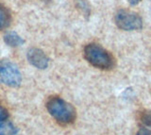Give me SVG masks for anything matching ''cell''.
Instances as JSON below:
<instances>
[{
    "instance_id": "obj_1",
    "label": "cell",
    "mask_w": 151,
    "mask_h": 135,
    "mask_svg": "<svg viewBox=\"0 0 151 135\" xmlns=\"http://www.w3.org/2000/svg\"><path fill=\"white\" fill-rule=\"evenodd\" d=\"M46 108L48 113L63 125L73 123L77 116L74 107L59 96H50L46 101Z\"/></svg>"
},
{
    "instance_id": "obj_2",
    "label": "cell",
    "mask_w": 151,
    "mask_h": 135,
    "mask_svg": "<svg viewBox=\"0 0 151 135\" xmlns=\"http://www.w3.org/2000/svg\"><path fill=\"white\" fill-rule=\"evenodd\" d=\"M84 57L93 66L102 70H110L114 66V58L100 45L89 44L84 47Z\"/></svg>"
},
{
    "instance_id": "obj_3",
    "label": "cell",
    "mask_w": 151,
    "mask_h": 135,
    "mask_svg": "<svg viewBox=\"0 0 151 135\" xmlns=\"http://www.w3.org/2000/svg\"><path fill=\"white\" fill-rule=\"evenodd\" d=\"M114 21L120 29L126 31L139 30L143 27V20L141 16L138 13L127 10L118 11L115 14Z\"/></svg>"
},
{
    "instance_id": "obj_4",
    "label": "cell",
    "mask_w": 151,
    "mask_h": 135,
    "mask_svg": "<svg viewBox=\"0 0 151 135\" xmlns=\"http://www.w3.org/2000/svg\"><path fill=\"white\" fill-rule=\"evenodd\" d=\"M0 81L9 87H17L22 82L20 70L9 60H3L0 62Z\"/></svg>"
},
{
    "instance_id": "obj_5",
    "label": "cell",
    "mask_w": 151,
    "mask_h": 135,
    "mask_svg": "<svg viewBox=\"0 0 151 135\" xmlns=\"http://www.w3.org/2000/svg\"><path fill=\"white\" fill-rule=\"evenodd\" d=\"M27 60L38 69H45L48 66L49 59L42 50L39 48H30L27 52Z\"/></svg>"
},
{
    "instance_id": "obj_6",
    "label": "cell",
    "mask_w": 151,
    "mask_h": 135,
    "mask_svg": "<svg viewBox=\"0 0 151 135\" xmlns=\"http://www.w3.org/2000/svg\"><path fill=\"white\" fill-rule=\"evenodd\" d=\"M12 23V14L9 9L0 3V31L8 29Z\"/></svg>"
},
{
    "instance_id": "obj_7",
    "label": "cell",
    "mask_w": 151,
    "mask_h": 135,
    "mask_svg": "<svg viewBox=\"0 0 151 135\" xmlns=\"http://www.w3.org/2000/svg\"><path fill=\"white\" fill-rule=\"evenodd\" d=\"M4 42L9 46H12V47H17L24 44V39L20 35H18L16 32L9 31L4 36Z\"/></svg>"
},
{
    "instance_id": "obj_8",
    "label": "cell",
    "mask_w": 151,
    "mask_h": 135,
    "mask_svg": "<svg viewBox=\"0 0 151 135\" xmlns=\"http://www.w3.org/2000/svg\"><path fill=\"white\" fill-rule=\"evenodd\" d=\"M18 129L12 123L3 121L0 123V135H17Z\"/></svg>"
},
{
    "instance_id": "obj_9",
    "label": "cell",
    "mask_w": 151,
    "mask_h": 135,
    "mask_svg": "<svg viewBox=\"0 0 151 135\" xmlns=\"http://www.w3.org/2000/svg\"><path fill=\"white\" fill-rule=\"evenodd\" d=\"M76 6L85 16H89L90 13H91V8H90L86 0H77Z\"/></svg>"
},
{
    "instance_id": "obj_10",
    "label": "cell",
    "mask_w": 151,
    "mask_h": 135,
    "mask_svg": "<svg viewBox=\"0 0 151 135\" xmlns=\"http://www.w3.org/2000/svg\"><path fill=\"white\" fill-rule=\"evenodd\" d=\"M140 120L142 123L145 124L146 127L151 129V111H143L140 113Z\"/></svg>"
},
{
    "instance_id": "obj_11",
    "label": "cell",
    "mask_w": 151,
    "mask_h": 135,
    "mask_svg": "<svg viewBox=\"0 0 151 135\" xmlns=\"http://www.w3.org/2000/svg\"><path fill=\"white\" fill-rule=\"evenodd\" d=\"M8 116H9L8 111L0 103V123L3 122V121H6L8 119Z\"/></svg>"
},
{
    "instance_id": "obj_12",
    "label": "cell",
    "mask_w": 151,
    "mask_h": 135,
    "mask_svg": "<svg viewBox=\"0 0 151 135\" xmlns=\"http://www.w3.org/2000/svg\"><path fill=\"white\" fill-rule=\"evenodd\" d=\"M135 135H151V130L146 128L141 127L138 130H137Z\"/></svg>"
},
{
    "instance_id": "obj_13",
    "label": "cell",
    "mask_w": 151,
    "mask_h": 135,
    "mask_svg": "<svg viewBox=\"0 0 151 135\" xmlns=\"http://www.w3.org/2000/svg\"><path fill=\"white\" fill-rule=\"evenodd\" d=\"M140 1L141 0H129V2L131 4V5H137Z\"/></svg>"
}]
</instances>
